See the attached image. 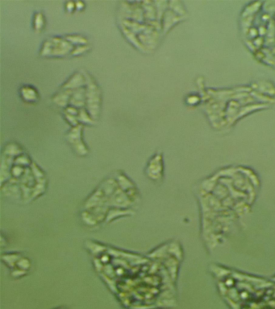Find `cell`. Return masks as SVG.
<instances>
[{"label": "cell", "instance_id": "cell-4", "mask_svg": "<svg viewBox=\"0 0 275 309\" xmlns=\"http://www.w3.org/2000/svg\"><path fill=\"white\" fill-rule=\"evenodd\" d=\"M161 161V155L158 154L150 160V163L148 164L146 173L148 177L151 179H157L159 177H161V173H162Z\"/></svg>", "mask_w": 275, "mask_h": 309}, {"label": "cell", "instance_id": "cell-6", "mask_svg": "<svg viewBox=\"0 0 275 309\" xmlns=\"http://www.w3.org/2000/svg\"><path fill=\"white\" fill-rule=\"evenodd\" d=\"M86 83V76L80 73H75L62 85L63 90H75L83 88Z\"/></svg>", "mask_w": 275, "mask_h": 309}, {"label": "cell", "instance_id": "cell-11", "mask_svg": "<svg viewBox=\"0 0 275 309\" xmlns=\"http://www.w3.org/2000/svg\"><path fill=\"white\" fill-rule=\"evenodd\" d=\"M67 40L69 41L70 44H74V45H86V44L87 43L85 38L81 36V35H67Z\"/></svg>", "mask_w": 275, "mask_h": 309}, {"label": "cell", "instance_id": "cell-1", "mask_svg": "<svg viewBox=\"0 0 275 309\" xmlns=\"http://www.w3.org/2000/svg\"><path fill=\"white\" fill-rule=\"evenodd\" d=\"M86 78L87 85L86 90V104L87 106L88 113L93 119H95L100 114L101 92L99 85L89 74L86 75Z\"/></svg>", "mask_w": 275, "mask_h": 309}, {"label": "cell", "instance_id": "cell-2", "mask_svg": "<svg viewBox=\"0 0 275 309\" xmlns=\"http://www.w3.org/2000/svg\"><path fill=\"white\" fill-rule=\"evenodd\" d=\"M73 51L72 44L67 39L61 37L50 38L45 41L41 49V54L44 56H57L62 57Z\"/></svg>", "mask_w": 275, "mask_h": 309}, {"label": "cell", "instance_id": "cell-13", "mask_svg": "<svg viewBox=\"0 0 275 309\" xmlns=\"http://www.w3.org/2000/svg\"><path fill=\"white\" fill-rule=\"evenodd\" d=\"M66 9H67V12H74V10L75 9V2H67L66 3Z\"/></svg>", "mask_w": 275, "mask_h": 309}, {"label": "cell", "instance_id": "cell-9", "mask_svg": "<svg viewBox=\"0 0 275 309\" xmlns=\"http://www.w3.org/2000/svg\"><path fill=\"white\" fill-rule=\"evenodd\" d=\"M73 90H63L52 97V102L59 106H67L69 103Z\"/></svg>", "mask_w": 275, "mask_h": 309}, {"label": "cell", "instance_id": "cell-12", "mask_svg": "<svg viewBox=\"0 0 275 309\" xmlns=\"http://www.w3.org/2000/svg\"><path fill=\"white\" fill-rule=\"evenodd\" d=\"M187 102L188 104H190V105H195V104L199 102V98L197 97V96H192L191 95V96L187 98Z\"/></svg>", "mask_w": 275, "mask_h": 309}, {"label": "cell", "instance_id": "cell-10", "mask_svg": "<svg viewBox=\"0 0 275 309\" xmlns=\"http://www.w3.org/2000/svg\"><path fill=\"white\" fill-rule=\"evenodd\" d=\"M34 28L36 31H40L45 25V17L41 12H37L34 16Z\"/></svg>", "mask_w": 275, "mask_h": 309}, {"label": "cell", "instance_id": "cell-7", "mask_svg": "<svg viewBox=\"0 0 275 309\" xmlns=\"http://www.w3.org/2000/svg\"><path fill=\"white\" fill-rule=\"evenodd\" d=\"M173 11L171 10H166L162 17V32L163 33H166L174 24H177L178 21H180L183 17L176 15Z\"/></svg>", "mask_w": 275, "mask_h": 309}, {"label": "cell", "instance_id": "cell-8", "mask_svg": "<svg viewBox=\"0 0 275 309\" xmlns=\"http://www.w3.org/2000/svg\"><path fill=\"white\" fill-rule=\"evenodd\" d=\"M69 103L76 108H83L86 103V90L84 87L73 90Z\"/></svg>", "mask_w": 275, "mask_h": 309}, {"label": "cell", "instance_id": "cell-3", "mask_svg": "<svg viewBox=\"0 0 275 309\" xmlns=\"http://www.w3.org/2000/svg\"><path fill=\"white\" fill-rule=\"evenodd\" d=\"M82 133H83V127L79 124L75 127H73L72 129L67 133L66 139L74 147V150H76L77 153L80 154L82 156H85L86 154L87 153V149L85 146V144L83 142Z\"/></svg>", "mask_w": 275, "mask_h": 309}, {"label": "cell", "instance_id": "cell-5", "mask_svg": "<svg viewBox=\"0 0 275 309\" xmlns=\"http://www.w3.org/2000/svg\"><path fill=\"white\" fill-rule=\"evenodd\" d=\"M19 95L23 101L27 103H36L40 98L36 88L29 85H22L19 89Z\"/></svg>", "mask_w": 275, "mask_h": 309}, {"label": "cell", "instance_id": "cell-14", "mask_svg": "<svg viewBox=\"0 0 275 309\" xmlns=\"http://www.w3.org/2000/svg\"><path fill=\"white\" fill-rule=\"evenodd\" d=\"M84 7H85V3H84V2H75V9L78 10V11H81V10L84 9Z\"/></svg>", "mask_w": 275, "mask_h": 309}]
</instances>
